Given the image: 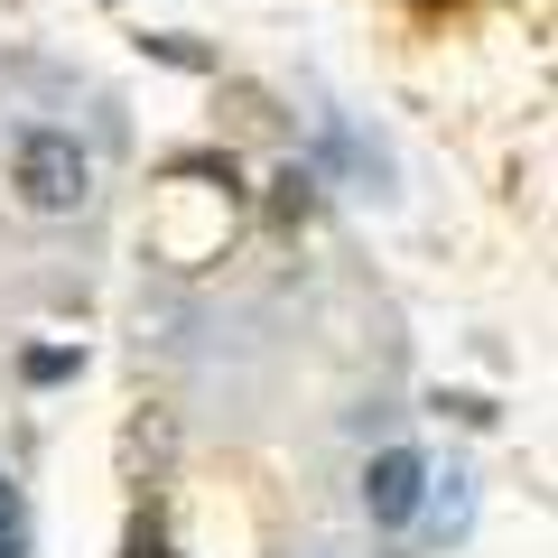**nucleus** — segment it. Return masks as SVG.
I'll return each instance as SVG.
<instances>
[{"mask_svg": "<svg viewBox=\"0 0 558 558\" xmlns=\"http://www.w3.org/2000/svg\"><path fill=\"white\" fill-rule=\"evenodd\" d=\"M10 186H20L28 215H84V205H94V159H84L75 131H20Z\"/></svg>", "mask_w": 558, "mask_h": 558, "instance_id": "obj_1", "label": "nucleus"}, {"mask_svg": "<svg viewBox=\"0 0 558 558\" xmlns=\"http://www.w3.org/2000/svg\"><path fill=\"white\" fill-rule=\"evenodd\" d=\"M28 549V531H0V558H20Z\"/></svg>", "mask_w": 558, "mask_h": 558, "instance_id": "obj_5", "label": "nucleus"}, {"mask_svg": "<svg viewBox=\"0 0 558 558\" xmlns=\"http://www.w3.org/2000/svg\"><path fill=\"white\" fill-rule=\"evenodd\" d=\"M418 502H428V457H418V447H381V457L363 465V512H373V531L418 521Z\"/></svg>", "mask_w": 558, "mask_h": 558, "instance_id": "obj_2", "label": "nucleus"}, {"mask_svg": "<svg viewBox=\"0 0 558 558\" xmlns=\"http://www.w3.org/2000/svg\"><path fill=\"white\" fill-rule=\"evenodd\" d=\"M0 531H28V521H20V484H10V465H0Z\"/></svg>", "mask_w": 558, "mask_h": 558, "instance_id": "obj_4", "label": "nucleus"}, {"mask_svg": "<svg viewBox=\"0 0 558 558\" xmlns=\"http://www.w3.org/2000/svg\"><path fill=\"white\" fill-rule=\"evenodd\" d=\"M418 10H438V0H418Z\"/></svg>", "mask_w": 558, "mask_h": 558, "instance_id": "obj_6", "label": "nucleus"}, {"mask_svg": "<svg viewBox=\"0 0 558 558\" xmlns=\"http://www.w3.org/2000/svg\"><path fill=\"white\" fill-rule=\"evenodd\" d=\"M270 186H279V196H270V215H279V223H307V205H317V178H307V168H279Z\"/></svg>", "mask_w": 558, "mask_h": 558, "instance_id": "obj_3", "label": "nucleus"}]
</instances>
